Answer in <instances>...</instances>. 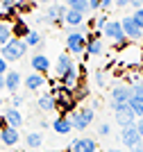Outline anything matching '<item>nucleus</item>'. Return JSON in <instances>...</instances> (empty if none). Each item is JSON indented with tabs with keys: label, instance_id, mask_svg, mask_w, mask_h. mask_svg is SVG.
<instances>
[{
	"label": "nucleus",
	"instance_id": "39",
	"mask_svg": "<svg viewBox=\"0 0 143 152\" xmlns=\"http://www.w3.org/2000/svg\"><path fill=\"white\" fill-rule=\"evenodd\" d=\"M136 129L141 134V141H143V118H136Z\"/></svg>",
	"mask_w": 143,
	"mask_h": 152
},
{
	"label": "nucleus",
	"instance_id": "6",
	"mask_svg": "<svg viewBox=\"0 0 143 152\" xmlns=\"http://www.w3.org/2000/svg\"><path fill=\"white\" fill-rule=\"evenodd\" d=\"M111 111L116 116V123L120 125V129L136 125V116H134V111L130 109L127 102H111Z\"/></svg>",
	"mask_w": 143,
	"mask_h": 152
},
{
	"label": "nucleus",
	"instance_id": "33",
	"mask_svg": "<svg viewBox=\"0 0 143 152\" xmlns=\"http://www.w3.org/2000/svg\"><path fill=\"white\" fill-rule=\"evenodd\" d=\"M21 104H23V98H21V95H16V93H14V98H12V107H14V109H18Z\"/></svg>",
	"mask_w": 143,
	"mask_h": 152
},
{
	"label": "nucleus",
	"instance_id": "17",
	"mask_svg": "<svg viewBox=\"0 0 143 152\" xmlns=\"http://www.w3.org/2000/svg\"><path fill=\"white\" fill-rule=\"evenodd\" d=\"M21 84H23V77H21L18 70H7V75H5V89L9 91V93H16V91L21 89Z\"/></svg>",
	"mask_w": 143,
	"mask_h": 152
},
{
	"label": "nucleus",
	"instance_id": "4",
	"mask_svg": "<svg viewBox=\"0 0 143 152\" xmlns=\"http://www.w3.org/2000/svg\"><path fill=\"white\" fill-rule=\"evenodd\" d=\"M93 107H80V109H75V111H70L68 114V121L70 125H73V129H77V132H84L91 123H93Z\"/></svg>",
	"mask_w": 143,
	"mask_h": 152
},
{
	"label": "nucleus",
	"instance_id": "10",
	"mask_svg": "<svg viewBox=\"0 0 143 152\" xmlns=\"http://www.w3.org/2000/svg\"><path fill=\"white\" fill-rule=\"evenodd\" d=\"M120 25H123V32H125V39H127V41H141L143 39L141 27L132 20V16H123V18H120Z\"/></svg>",
	"mask_w": 143,
	"mask_h": 152
},
{
	"label": "nucleus",
	"instance_id": "19",
	"mask_svg": "<svg viewBox=\"0 0 143 152\" xmlns=\"http://www.w3.org/2000/svg\"><path fill=\"white\" fill-rule=\"evenodd\" d=\"M25 89L27 91H39L41 86H45V75H39V73H30V75L23 80Z\"/></svg>",
	"mask_w": 143,
	"mask_h": 152
},
{
	"label": "nucleus",
	"instance_id": "13",
	"mask_svg": "<svg viewBox=\"0 0 143 152\" xmlns=\"http://www.w3.org/2000/svg\"><path fill=\"white\" fill-rule=\"evenodd\" d=\"M75 64H73V55H68V52H62L59 57H57V61H55V75H57V80L62 75H66L70 68H73Z\"/></svg>",
	"mask_w": 143,
	"mask_h": 152
},
{
	"label": "nucleus",
	"instance_id": "30",
	"mask_svg": "<svg viewBox=\"0 0 143 152\" xmlns=\"http://www.w3.org/2000/svg\"><path fill=\"white\" fill-rule=\"evenodd\" d=\"M107 14H98V16H95L93 20H91V27H93V30H98V32H102V27L107 25Z\"/></svg>",
	"mask_w": 143,
	"mask_h": 152
},
{
	"label": "nucleus",
	"instance_id": "25",
	"mask_svg": "<svg viewBox=\"0 0 143 152\" xmlns=\"http://www.w3.org/2000/svg\"><path fill=\"white\" fill-rule=\"evenodd\" d=\"M25 41V45L27 48H37V45H41L43 43V37H41V32H37V30H30V34L23 39Z\"/></svg>",
	"mask_w": 143,
	"mask_h": 152
},
{
	"label": "nucleus",
	"instance_id": "7",
	"mask_svg": "<svg viewBox=\"0 0 143 152\" xmlns=\"http://www.w3.org/2000/svg\"><path fill=\"white\" fill-rule=\"evenodd\" d=\"M102 50H105V45H102V32L93 30L91 34H87V50H84V55L87 57H100Z\"/></svg>",
	"mask_w": 143,
	"mask_h": 152
},
{
	"label": "nucleus",
	"instance_id": "36",
	"mask_svg": "<svg viewBox=\"0 0 143 152\" xmlns=\"http://www.w3.org/2000/svg\"><path fill=\"white\" fill-rule=\"evenodd\" d=\"M111 5H114V0H100V9H102V12H107Z\"/></svg>",
	"mask_w": 143,
	"mask_h": 152
},
{
	"label": "nucleus",
	"instance_id": "47",
	"mask_svg": "<svg viewBox=\"0 0 143 152\" xmlns=\"http://www.w3.org/2000/svg\"><path fill=\"white\" fill-rule=\"evenodd\" d=\"M0 152H2V150H0Z\"/></svg>",
	"mask_w": 143,
	"mask_h": 152
},
{
	"label": "nucleus",
	"instance_id": "23",
	"mask_svg": "<svg viewBox=\"0 0 143 152\" xmlns=\"http://www.w3.org/2000/svg\"><path fill=\"white\" fill-rule=\"evenodd\" d=\"M30 34V27H27V23L25 20H21V18H16L12 23V37L14 39H25Z\"/></svg>",
	"mask_w": 143,
	"mask_h": 152
},
{
	"label": "nucleus",
	"instance_id": "5",
	"mask_svg": "<svg viewBox=\"0 0 143 152\" xmlns=\"http://www.w3.org/2000/svg\"><path fill=\"white\" fill-rule=\"evenodd\" d=\"M102 34H105L109 41H111L118 50H123L125 45L130 43L127 39H125V32H123V25H120V20H107V25L102 27Z\"/></svg>",
	"mask_w": 143,
	"mask_h": 152
},
{
	"label": "nucleus",
	"instance_id": "44",
	"mask_svg": "<svg viewBox=\"0 0 143 152\" xmlns=\"http://www.w3.org/2000/svg\"><path fill=\"white\" fill-rule=\"evenodd\" d=\"M134 152H143V141H141V145H139V148H136Z\"/></svg>",
	"mask_w": 143,
	"mask_h": 152
},
{
	"label": "nucleus",
	"instance_id": "11",
	"mask_svg": "<svg viewBox=\"0 0 143 152\" xmlns=\"http://www.w3.org/2000/svg\"><path fill=\"white\" fill-rule=\"evenodd\" d=\"M30 66H32V73H39V75H45V73L52 68L48 55H43V52H34L32 59H30Z\"/></svg>",
	"mask_w": 143,
	"mask_h": 152
},
{
	"label": "nucleus",
	"instance_id": "12",
	"mask_svg": "<svg viewBox=\"0 0 143 152\" xmlns=\"http://www.w3.org/2000/svg\"><path fill=\"white\" fill-rule=\"evenodd\" d=\"M70 152H98V143L89 136H82V139H75L70 141Z\"/></svg>",
	"mask_w": 143,
	"mask_h": 152
},
{
	"label": "nucleus",
	"instance_id": "26",
	"mask_svg": "<svg viewBox=\"0 0 143 152\" xmlns=\"http://www.w3.org/2000/svg\"><path fill=\"white\" fill-rule=\"evenodd\" d=\"M127 104H130V109L134 111V116H136V118H143V98H139V95L132 93V100L127 102Z\"/></svg>",
	"mask_w": 143,
	"mask_h": 152
},
{
	"label": "nucleus",
	"instance_id": "37",
	"mask_svg": "<svg viewBox=\"0 0 143 152\" xmlns=\"http://www.w3.org/2000/svg\"><path fill=\"white\" fill-rule=\"evenodd\" d=\"M89 9H91V12H98L100 9V0H89Z\"/></svg>",
	"mask_w": 143,
	"mask_h": 152
},
{
	"label": "nucleus",
	"instance_id": "22",
	"mask_svg": "<svg viewBox=\"0 0 143 152\" xmlns=\"http://www.w3.org/2000/svg\"><path fill=\"white\" fill-rule=\"evenodd\" d=\"M64 23H66L68 27H73V30H77V27H82V23H84V14L68 9V12H66V16H64Z\"/></svg>",
	"mask_w": 143,
	"mask_h": 152
},
{
	"label": "nucleus",
	"instance_id": "8",
	"mask_svg": "<svg viewBox=\"0 0 143 152\" xmlns=\"http://www.w3.org/2000/svg\"><path fill=\"white\" fill-rule=\"evenodd\" d=\"M68 12V7L66 5H50L45 16H41L39 20H43V23H50V25H62L64 23V16Z\"/></svg>",
	"mask_w": 143,
	"mask_h": 152
},
{
	"label": "nucleus",
	"instance_id": "35",
	"mask_svg": "<svg viewBox=\"0 0 143 152\" xmlns=\"http://www.w3.org/2000/svg\"><path fill=\"white\" fill-rule=\"evenodd\" d=\"M7 70H9V64L0 57V75H7Z\"/></svg>",
	"mask_w": 143,
	"mask_h": 152
},
{
	"label": "nucleus",
	"instance_id": "42",
	"mask_svg": "<svg viewBox=\"0 0 143 152\" xmlns=\"http://www.w3.org/2000/svg\"><path fill=\"white\" fill-rule=\"evenodd\" d=\"M34 2H41V5H50L52 0H34Z\"/></svg>",
	"mask_w": 143,
	"mask_h": 152
},
{
	"label": "nucleus",
	"instance_id": "45",
	"mask_svg": "<svg viewBox=\"0 0 143 152\" xmlns=\"http://www.w3.org/2000/svg\"><path fill=\"white\" fill-rule=\"evenodd\" d=\"M109 152H120V150H116V148H114V150H109Z\"/></svg>",
	"mask_w": 143,
	"mask_h": 152
},
{
	"label": "nucleus",
	"instance_id": "14",
	"mask_svg": "<svg viewBox=\"0 0 143 152\" xmlns=\"http://www.w3.org/2000/svg\"><path fill=\"white\" fill-rule=\"evenodd\" d=\"M80 68L82 66H73V68L66 73V75H62L59 77V84H62L64 89H68V91H73L77 84H80Z\"/></svg>",
	"mask_w": 143,
	"mask_h": 152
},
{
	"label": "nucleus",
	"instance_id": "43",
	"mask_svg": "<svg viewBox=\"0 0 143 152\" xmlns=\"http://www.w3.org/2000/svg\"><path fill=\"white\" fill-rule=\"evenodd\" d=\"M7 123H5V118H2V116H0V129H2V127H5Z\"/></svg>",
	"mask_w": 143,
	"mask_h": 152
},
{
	"label": "nucleus",
	"instance_id": "2",
	"mask_svg": "<svg viewBox=\"0 0 143 152\" xmlns=\"http://www.w3.org/2000/svg\"><path fill=\"white\" fill-rule=\"evenodd\" d=\"M87 50V27H77L66 34V52L68 55H82Z\"/></svg>",
	"mask_w": 143,
	"mask_h": 152
},
{
	"label": "nucleus",
	"instance_id": "38",
	"mask_svg": "<svg viewBox=\"0 0 143 152\" xmlns=\"http://www.w3.org/2000/svg\"><path fill=\"white\" fill-rule=\"evenodd\" d=\"M130 5L134 9H143V0H130Z\"/></svg>",
	"mask_w": 143,
	"mask_h": 152
},
{
	"label": "nucleus",
	"instance_id": "34",
	"mask_svg": "<svg viewBox=\"0 0 143 152\" xmlns=\"http://www.w3.org/2000/svg\"><path fill=\"white\" fill-rule=\"evenodd\" d=\"M109 132H111V127L107 125V123H102V125L98 127V134H102V136H107V134H109Z\"/></svg>",
	"mask_w": 143,
	"mask_h": 152
},
{
	"label": "nucleus",
	"instance_id": "15",
	"mask_svg": "<svg viewBox=\"0 0 143 152\" xmlns=\"http://www.w3.org/2000/svg\"><path fill=\"white\" fill-rule=\"evenodd\" d=\"M132 100V86L130 84H118L111 89V102H130Z\"/></svg>",
	"mask_w": 143,
	"mask_h": 152
},
{
	"label": "nucleus",
	"instance_id": "9",
	"mask_svg": "<svg viewBox=\"0 0 143 152\" xmlns=\"http://www.w3.org/2000/svg\"><path fill=\"white\" fill-rule=\"evenodd\" d=\"M120 141H123V145H125V148H130V150H136V148L141 145V134H139L136 125L120 129Z\"/></svg>",
	"mask_w": 143,
	"mask_h": 152
},
{
	"label": "nucleus",
	"instance_id": "20",
	"mask_svg": "<svg viewBox=\"0 0 143 152\" xmlns=\"http://www.w3.org/2000/svg\"><path fill=\"white\" fill-rule=\"evenodd\" d=\"M50 127H52L57 134H70V132H73V125H70L68 116H59V118H55V121L50 123Z\"/></svg>",
	"mask_w": 143,
	"mask_h": 152
},
{
	"label": "nucleus",
	"instance_id": "31",
	"mask_svg": "<svg viewBox=\"0 0 143 152\" xmlns=\"http://www.w3.org/2000/svg\"><path fill=\"white\" fill-rule=\"evenodd\" d=\"M132 20H134V23L141 27V32H143V9H136V12L132 14Z\"/></svg>",
	"mask_w": 143,
	"mask_h": 152
},
{
	"label": "nucleus",
	"instance_id": "29",
	"mask_svg": "<svg viewBox=\"0 0 143 152\" xmlns=\"http://www.w3.org/2000/svg\"><path fill=\"white\" fill-rule=\"evenodd\" d=\"M34 0H16V14H30Z\"/></svg>",
	"mask_w": 143,
	"mask_h": 152
},
{
	"label": "nucleus",
	"instance_id": "21",
	"mask_svg": "<svg viewBox=\"0 0 143 152\" xmlns=\"http://www.w3.org/2000/svg\"><path fill=\"white\" fill-rule=\"evenodd\" d=\"M37 104H39L41 111H57L55 95H52V93H41V95H39V100H37Z\"/></svg>",
	"mask_w": 143,
	"mask_h": 152
},
{
	"label": "nucleus",
	"instance_id": "27",
	"mask_svg": "<svg viewBox=\"0 0 143 152\" xmlns=\"http://www.w3.org/2000/svg\"><path fill=\"white\" fill-rule=\"evenodd\" d=\"M25 143H27V148L37 150V148L43 145V136H41L39 132H30V134H27V139H25Z\"/></svg>",
	"mask_w": 143,
	"mask_h": 152
},
{
	"label": "nucleus",
	"instance_id": "40",
	"mask_svg": "<svg viewBox=\"0 0 143 152\" xmlns=\"http://www.w3.org/2000/svg\"><path fill=\"white\" fill-rule=\"evenodd\" d=\"M114 5H116V7H127V5H130V0H114Z\"/></svg>",
	"mask_w": 143,
	"mask_h": 152
},
{
	"label": "nucleus",
	"instance_id": "3",
	"mask_svg": "<svg viewBox=\"0 0 143 152\" xmlns=\"http://www.w3.org/2000/svg\"><path fill=\"white\" fill-rule=\"evenodd\" d=\"M25 52H27L25 41H23V39H14L12 37V41H7V43L0 48V57L9 64V61H18V59H23Z\"/></svg>",
	"mask_w": 143,
	"mask_h": 152
},
{
	"label": "nucleus",
	"instance_id": "18",
	"mask_svg": "<svg viewBox=\"0 0 143 152\" xmlns=\"http://www.w3.org/2000/svg\"><path fill=\"white\" fill-rule=\"evenodd\" d=\"M0 141H2V145H9V148H14L16 143L21 141V136H18V129H14V127H2L0 129Z\"/></svg>",
	"mask_w": 143,
	"mask_h": 152
},
{
	"label": "nucleus",
	"instance_id": "24",
	"mask_svg": "<svg viewBox=\"0 0 143 152\" xmlns=\"http://www.w3.org/2000/svg\"><path fill=\"white\" fill-rule=\"evenodd\" d=\"M66 7L73 9V12H80V14H89V0H66Z\"/></svg>",
	"mask_w": 143,
	"mask_h": 152
},
{
	"label": "nucleus",
	"instance_id": "16",
	"mask_svg": "<svg viewBox=\"0 0 143 152\" xmlns=\"http://www.w3.org/2000/svg\"><path fill=\"white\" fill-rule=\"evenodd\" d=\"M2 118H5L7 127H14V129H18V127L23 125V114H21L18 109H14V107H7L5 114H2Z\"/></svg>",
	"mask_w": 143,
	"mask_h": 152
},
{
	"label": "nucleus",
	"instance_id": "41",
	"mask_svg": "<svg viewBox=\"0 0 143 152\" xmlns=\"http://www.w3.org/2000/svg\"><path fill=\"white\" fill-rule=\"evenodd\" d=\"M5 91V75H0V93Z\"/></svg>",
	"mask_w": 143,
	"mask_h": 152
},
{
	"label": "nucleus",
	"instance_id": "1",
	"mask_svg": "<svg viewBox=\"0 0 143 152\" xmlns=\"http://www.w3.org/2000/svg\"><path fill=\"white\" fill-rule=\"evenodd\" d=\"M52 95H55V104H57V111H62V116L70 114V111H75V104H77V100L73 98V91L64 89L62 84H57L55 89H52Z\"/></svg>",
	"mask_w": 143,
	"mask_h": 152
},
{
	"label": "nucleus",
	"instance_id": "28",
	"mask_svg": "<svg viewBox=\"0 0 143 152\" xmlns=\"http://www.w3.org/2000/svg\"><path fill=\"white\" fill-rule=\"evenodd\" d=\"M7 41H12V25L9 23H0V48Z\"/></svg>",
	"mask_w": 143,
	"mask_h": 152
},
{
	"label": "nucleus",
	"instance_id": "46",
	"mask_svg": "<svg viewBox=\"0 0 143 152\" xmlns=\"http://www.w3.org/2000/svg\"><path fill=\"white\" fill-rule=\"evenodd\" d=\"M0 107H2V98H0Z\"/></svg>",
	"mask_w": 143,
	"mask_h": 152
},
{
	"label": "nucleus",
	"instance_id": "32",
	"mask_svg": "<svg viewBox=\"0 0 143 152\" xmlns=\"http://www.w3.org/2000/svg\"><path fill=\"white\" fill-rule=\"evenodd\" d=\"M95 84H98V86H105V73H102V70H95Z\"/></svg>",
	"mask_w": 143,
	"mask_h": 152
}]
</instances>
